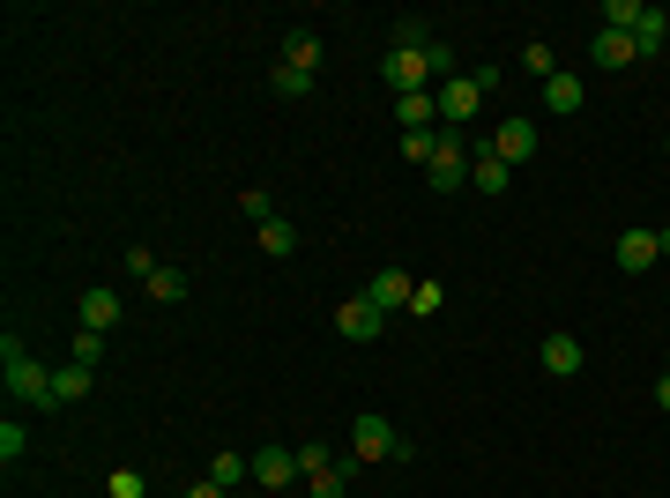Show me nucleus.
Here are the masks:
<instances>
[{
    "label": "nucleus",
    "mask_w": 670,
    "mask_h": 498,
    "mask_svg": "<svg viewBox=\"0 0 670 498\" xmlns=\"http://www.w3.org/2000/svg\"><path fill=\"white\" fill-rule=\"evenodd\" d=\"M596 68H626V60H641V52H633V38H626V30H596Z\"/></svg>",
    "instance_id": "6ab92c4d"
},
{
    "label": "nucleus",
    "mask_w": 670,
    "mask_h": 498,
    "mask_svg": "<svg viewBox=\"0 0 670 498\" xmlns=\"http://www.w3.org/2000/svg\"><path fill=\"white\" fill-rule=\"evenodd\" d=\"M68 365H90V373H98V365H104V335L74 327V357H68Z\"/></svg>",
    "instance_id": "b1692460"
},
{
    "label": "nucleus",
    "mask_w": 670,
    "mask_h": 498,
    "mask_svg": "<svg viewBox=\"0 0 670 498\" xmlns=\"http://www.w3.org/2000/svg\"><path fill=\"white\" fill-rule=\"evenodd\" d=\"M0 365H8V395L23 402V409H60V402H52V373L16 343V335H0Z\"/></svg>",
    "instance_id": "f03ea898"
},
{
    "label": "nucleus",
    "mask_w": 670,
    "mask_h": 498,
    "mask_svg": "<svg viewBox=\"0 0 670 498\" xmlns=\"http://www.w3.org/2000/svg\"><path fill=\"white\" fill-rule=\"evenodd\" d=\"M306 484H313V498H343V491H350V476H343V469H328V476H306Z\"/></svg>",
    "instance_id": "473e14b6"
},
{
    "label": "nucleus",
    "mask_w": 670,
    "mask_h": 498,
    "mask_svg": "<svg viewBox=\"0 0 670 498\" xmlns=\"http://www.w3.org/2000/svg\"><path fill=\"white\" fill-rule=\"evenodd\" d=\"M380 327H388V313H380L366 291L336 305V335H343V343H380Z\"/></svg>",
    "instance_id": "423d86ee"
},
{
    "label": "nucleus",
    "mask_w": 670,
    "mask_h": 498,
    "mask_svg": "<svg viewBox=\"0 0 670 498\" xmlns=\"http://www.w3.org/2000/svg\"><path fill=\"white\" fill-rule=\"evenodd\" d=\"M440 305H447V291H440V283H418V298H410V313H424V321H432Z\"/></svg>",
    "instance_id": "2f4dec72"
},
{
    "label": "nucleus",
    "mask_w": 670,
    "mask_h": 498,
    "mask_svg": "<svg viewBox=\"0 0 670 498\" xmlns=\"http://www.w3.org/2000/svg\"><path fill=\"white\" fill-rule=\"evenodd\" d=\"M239 209H247V224H253V231H261V224H276V201H269V194H253V186L239 194Z\"/></svg>",
    "instance_id": "c756f323"
},
{
    "label": "nucleus",
    "mask_w": 670,
    "mask_h": 498,
    "mask_svg": "<svg viewBox=\"0 0 670 498\" xmlns=\"http://www.w3.org/2000/svg\"><path fill=\"white\" fill-rule=\"evenodd\" d=\"M90 387H98V373H90V365H60V373H52V402H60V409L90 402Z\"/></svg>",
    "instance_id": "f8f14e48"
},
{
    "label": "nucleus",
    "mask_w": 670,
    "mask_h": 498,
    "mask_svg": "<svg viewBox=\"0 0 670 498\" xmlns=\"http://www.w3.org/2000/svg\"><path fill=\"white\" fill-rule=\"evenodd\" d=\"M432 75H454V52L432 38V45H388V60H380V82H396V98H418V90H432Z\"/></svg>",
    "instance_id": "f257e3e1"
},
{
    "label": "nucleus",
    "mask_w": 670,
    "mask_h": 498,
    "mask_svg": "<svg viewBox=\"0 0 670 498\" xmlns=\"http://www.w3.org/2000/svg\"><path fill=\"white\" fill-rule=\"evenodd\" d=\"M142 291H149L157 305H187V291H194V283H187V268H157Z\"/></svg>",
    "instance_id": "aec40b11"
},
{
    "label": "nucleus",
    "mask_w": 670,
    "mask_h": 498,
    "mask_svg": "<svg viewBox=\"0 0 670 498\" xmlns=\"http://www.w3.org/2000/svg\"><path fill=\"white\" fill-rule=\"evenodd\" d=\"M424 179H432V194H454V186H470V142H462L454 126H440V150H432Z\"/></svg>",
    "instance_id": "39448f33"
},
{
    "label": "nucleus",
    "mask_w": 670,
    "mask_h": 498,
    "mask_svg": "<svg viewBox=\"0 0 670 498\" xmlns=\"http://www.w3.org/2000/svg\"><path fill=\"white\" fill-rule=\"evenodd\" d=\"M663 150H670V134H663Z\"/></svg>",
    "instance_id": "58836bf2"
},
{
    "label": "nucleus",
    "mask_w": 670,
    "mask_h": 498,
    "mask_svg": "<svg viewBox=\"0 0 670 498\" xmlns=\"http://www.w3.org/2000/svg\"><path fill=\"white\" fill-rule=\"evenodd\" d=\"M247 476H253V461H247V454H217V461H209V484H223V491H239Z\"/></svg>",
    "instance_id": "4be33fe9"
},
{
    "label": "nucleus",
    "mask_w": 670,
    "mask_h": 498,
    "mask_svg": "<svg viewBox=\"0 0 670 498\" xmlns=\"http://www.w3.org/2000/svg\"><path fill=\"white\" fill-rule=\"evenodd\" d=\"M410 454V439H396V424L380 417V409H366V417L350 424V461H402Z\"/></svg>",
    "instance_id": "20e7f679"
},
{
    "label": "nucleus",
    "mask_w": 670,
    "mask_h": 498,
    "mask_svg": "<svg viewBox=\"0 0 670 498\" xmlns=\"http://www.w3.org/2000/svg\"><path fill=\"white\" fill-rule=\"evenodd\" d=\"M366 298L380 305V313H410V298H418V275H410V268H380Z\"/></svg>",
    "instance_id": "1a4fd4ad"
},
{
    "label": "nucleus",
    "mask_w": 670,
    "mask_h": 498,
    "mask_svg": "<svg viewBox=\"0 0 670 498\" xmlns=\"http://www.w3.org/2000/svg\"><path fill=\"white\" fill-rule=\"evenodd\" d=\"M269 90H276V98H306V90H313V75H298V68H283V60H276Z\"/></svg>",
    "instance_id": "393cba45"
},
{
    "label": "nucleus",
    "mask_w": 670,
    "mask_h": 498,
    "mask_svg": "<svg viewBox=\"0 0 670 498\" xmlns=\"http://www.w3.org/2000/svg\"><path fill=\"white\" fill-rule=\"evenodd\" d=\"M74 321L90 327V335H112V327H120V291H82V305H74Z\"/></svg>",
    "instance_id": "9b49d317"
},
{
    "label": "nucleus",
    "mask_w": 670,
    "mask_h": 498,
    "mask_svg": "<svg viewBox=\"0 0 670 498\" xmlns=\"http://www.w3.org/2000/svg\"><path fill=\"white\" fill-rule=\"evenodd\" d=\"M537 365H544L551 379H573L589 365V349H581V335H544V343H537Z\"/></svg>",
    "instance_id": "6e6552de"
},
{
    "label": "nucleus",
    "mask_w": 670,
    "mask_h": 498,
    "mask_svg": "<svg viewBox=\"0 0 670 498\" xmlns=\"http://www.w3.org/2000/svg\"><path fill=\"white\" fill-rule=\"evenodd\" d=\"M187 498H231L223 484H187Z\"/></svg>",
    "instance_id": "c9c22d12"
},
{
    "label": "nucleus",
    "mask_w": 670,
    "mask_h": 498,
    "mask_svg": "<svg viewBox=\"0 0 670 498\" xmlns=\"http://www.w3.org/2000/svg\"><path fill=\"white\" fill-rule=\"evenodd\" d=\"M104 491H112V498H142L149 484H142V469H112V476H104Z\"/></svg>",
    "instance_id": "c85d7f7f"
},
{
    "label": "nucleus",
    "mask_w": 670,
    "mask_h": 498,
    "mask_svg": "<svg viewBox=\"0 0 670 498\" xmlns=\"http://www.w3.org/2000/svg\"><path fill=\"white\" fill-rule=\"evenodd\" d=\"M484 82H499V75H447V82H432V104H440V126H462L477 120V104H484Z\"/></svg>",
    "instance_id": "7ed1b4c3"
},
{
    "label": "nucleus",
    "mask_w": 670,
    "mask_h": 498,
    "mask_svg": "<svg viewBox=\"0 0 670 498\" xmlns=\"http://www.w3.org/2000/svg\"><path fill=\"white\" fill-rule=\"evenodd\" d=\"M656 409H663V417H670V373L656 379Z\"/></svg>",
    "instance_id": "e433bc0d"
},
{
    "label": "nucleus",
    "mask_w": 670,
    "mask_h": 498,
    "mask_svg": "<svg viewBox=\"0 0 670 498\" xmlns=\"http://www.w3.org/2000/svg\"><path fill=\"white\" fill-rule=\"evenodd\" d=\"M656 261H663V253H656V231H626L619 238V268L626 275H648Z\"/></svg>",
    "instance_id": "ddd939ff"
},
{
    "label": "nucleus",
    "mask_w": 670,
    "mask_h": 498,
    "mask_svg": "<svg viewBox=\"0 0 670 498\" xmlns=\"http://www.w3.org/2000/svg\"><path fill=\"white\" fill-rule=\"evenodd\" d=\"M298 476V447H253V484L261 491H283Z\"/></svg>",
    "instance_id": "9d476101"
},
{
    "label": "nucleus",
    "mask_w": 670,
    "mask_h": 498,
    "mask_svg": "<svg viewBox=\"0 0 670 498\" xmlns=\"http://www.w3.org/2000/svg\"><path fill=\"white\" fill-rule=\"evenodd\" d=\"M432 150H440V126H424V134H402V156H410V164H432Z\"/></svg>",
    "instance_id": "cd10ccee"
},
{
    "label": "nucleus",
    "mask_w": 670,
    "mask_h": 498,
    "mask_svg": "<svg viewBox=\"0 0 670 498\" xmlns=\"http://www.w3.org/2000/svg\"><path fill=\"white\" fill-rule=\"evenodd\" d=\"M603 23L633 38V23H641V0H603Z\"/></svg>",
    "instance_id": "bb28decb"
},
{
    "label": "nucleus",
    "mask_w": 670,
    "mask_h": 498,
    "mask_svg": "<svg viewBox=\"0 0 670 498\" xmlns=\"http://www.w3.org/2000/svg\"><path fill=\"white\" fill-rule=\"evenodd\" d=\"M328 469H343V461H336L321 439H306V447H298V476H328Z\"/></svg>",
    "instance_id": "5701e85b"
},
{
    "label": "nucleus",
    "mask_w": 670,
    "mask_h": 498,
    "mask_svg": "<svg viewBox=\"0 0 670 498\" xmlns=\"http://www.w3.org/2000/svg\"><path fill=\"white\" fill-rule=\"evenodd\" d=\"M157 268H164V261H157V253H149V246H134V253H127V275H134V283H149V275H157Z\"/></svg>",
    "instance_id": "7c9ffc66"
},
{
    "label": "nucleus",
    "mask_w": 670,
    "mask_h": 498,
    "mask_svg": "<svg viewBox=\"0 0 670 498\" xmlns=\"http://www.w3.org/2000/svg\"><path fill=\"white\" fill-rule=\"evenodd\" d=\"M470 186H477V194H507V186H514V164H499V156L484 150V156L470 164Z\"/></svg>",
    "instance_id": "f3484780"
},
{
    "label": "nucleus",
    "mask_w": 670,
    "mask_h": 498,
    "mask_svg": "<svg viewBox=\"0 0 670 498\" xmlns=\"http://www.w3.org/2000/svg\"><path fill=\"white\" fill-rule=\"evenodd\" d=\"M663 30H670L663 8H641V23H633V52H641V60H648V52H663Z\"/></svg>",
    "instance_id": "412c9836"
},
{
    "label": "nucleus",
    "mask_w": 670,
    "mask_h": 498,
    "mask_svg": "<svg viewBox=\"0 0 670 498\" xmlns=\"http://www.w3.org/2000/svg\"><path fill=\"white\" fill-rule=\"evenodd\" d=\"M283 68H298V75H321V38H313V30H291V38H283Z\"/></svg>",
    "instance_id": "4468645a"
},
{
    "label": "nucleus",
    "mask_w": 670,
    "mask_h": 498,
    "mask_svg": "<svg viewBox=\"0 0 670 498\" xmlns=\"http://www.w3.org/2000/svg\"><path fill=\"white\" fill-rule=\"evenodd\" d=\"M521 68H529V75H559V68H551V45H529V52H521Z\"/></svg>",
    "instance_id": "72a5a7b5"
},
{
    "label": "nucleus",
    "mask_w": 670,
    "mask_h": 498,
    "mask_svg": "<svg viewBox=\"0 0 670 498\" xmlns=\"http://www.w3.org/2000/svg\"><path fill=\"white\" fill-rule=\"evenodd\" d=\"M484 150H492L499 164H529V156H537V120H521V112L514 120H499V134L484 142Z\"/></svg>",
    "instance_id": "0eeeda50"
},
{
    "label": "nucleus",
    "mask_w": 670,
    "mask_h": 498,
    "mask_svg": "<svg viewBox=\"0 0 670 498\" xmlns=\"http://www.w3.org/2000/svg\"><path fill=\"white\" fill-rule=\"evenodd\" d=\"M396 45H432V38H424L418 16H402V23H396Z\"/></svg>",
    "instance_id": "f704fd0d"
},
{
    "label": "nucleus",
    "mask_w": 670,
    "mask_h": 498,
    "mask_svg": "<svg viewBox=\"0 0 670 498\" xmlns=\"http://www.w3.org/2000/svg\"><path fill=\"white\" fill-rule=\"evenodd\" d=\"M396 120H402V134H424V126H440V104H432V90H418V98H396Z\"/></svg>",
    "instance_id": "dca6fc26"
},
{
    "label": "nucleus",
    "mask_w": 670,
    "mask_h": 498,
    "mask_svg": "<svg viewBox=\"0 0 670 498\" xmlns=\"http://www.w3.org/2000/svg\"><path fill=\"white\" fill-rule=\"evenodd\" d=\"M23 447H30V431H23V424H16V417H8V424H0V461L16 469V461H23Z\"/></svg>",
    "instance_id": "a878e982"
},
{
    "label": "nucleus",
    "mask_w": 670,
    "mask_h": 498,
    "mask_svg": "<svg viewBox=\"0 0 670 498\" xmlns=\"http://www.w3.org/2000/svg\"><path fill=\"white\" fill-rule=\"evenodd\" d=\"M544 104H551V120H573V112L589 104V90H581L573 75H551V82H544Z\"/></svg>",
    "instance_id": "2eb2a0df"
},
{
    "label": "nucleus",
    "mask_w": 670,
    "mask_h": 498,
    "mask_svg": "<svg viewBox=\"0 0 670 498\" xmlns=\"http://www.w3.org/2000/svg\"><path fill=\"white\" fill-rule=\"evenodd\" d=\"M253 238H261V253H269V261H291V253H298V224H291V216H276V224H261Z\"/></svg>",
    "instance_id": "a211bd4d"
},
{
    "label": "nucleus",
    "mask_w": 670,
    "mask_h": 498,
    "mask_svg": "<svg viewBox=\"0 0 670 498\" xmlns=\"http://www.w3.org/2000/svg\"><path fill=\"white\" fill-rule=\"evenodd\" d=\"M656 253H663V261H670V224H663V231H656Z\"/></svg>",
    "instance_id": "4c0bfd02"
}]
</instances>
